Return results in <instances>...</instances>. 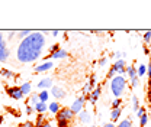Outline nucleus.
Wrapping results in <instances>:
<instances>
[{
  "instance_id": "c9c22d12",
  "label": "nucleus",
  "mask_w": 151,
  "mask_h": 127,
  "mask_svg": "<svg viewBox=\"0 0 151 127\" xmlns=\"http://www.w3.org/2000/svg\"><path fill=\"white\" fill-rule=\"evenodd\" d=\"M23 127H35V123H32V121H28V123H25Z\"/></svg>"
},
{
  "instance_id": "a19ab883",
  "label": "nucleus",
  "mask_w": 151,
  "mask_h": 127,
  "mask_svg": "<svg viewBox=\"0 0 151 127\" xmlns=\"http://www.w3.org/2000/svg\"><path fill=\"white\" fill-rule=\"evenodd\" d=\"M1 121H3V117H1V116H0V123H1Z\"/></svg>"
},
{
  "instance_id": "423d86ee",
  "label": "nucleus",
  "mask_w": 151,
  "mask_h": 127,
  "mask_svg": "<svg viewBox=\"0 0 151 127\" xmlns=\"http://www.w3.org/2000/svg\"><path fill=\"white\" fill-rule=\"evenodd\" d=\"M112 68L116 71V72L121 74V75L127 74V64H125V59H124V58H122V59H118V61L112 65Z\"/></svg>"
},
{
  "instance_id": "dca6fc26",
  "label": "nucleus",
  "mask_w": 151,
  "mask_h": 127,
  "mask_svg": "<svg viewBox=\"0 0 151 127\" xmlns=\"http://www.w3.org/2000/svg\"><path fill=\"white\" fill-rule=\"evenodd\" d=\"M34 109H35V111H37L38 114H44V113L48 110V106H47V103H41V101H39Z\"/></svg>"
},
{
  "instance_id": "0eeeda50",
  "label": "nucleus",
  "mask_w": 151,
  "mask_h": 127,
  "mask_svg": "<svg viewBox=\"0 0 151 127\" xmlns=\"http://www.w3.org/2000/svg\"><path fill=\"white\" fill-rule=\"evenodd\" d=\"M6 92H7V95L10 97V98H13V100H20L22 97H23V94H22V91L19 87H10V88H6Z\"/></svg>"
},
{
  "instance_id": "72a5a7b5",
  "label": "nucleus",
  "mask_w": 151,
  "mask_h": 127,
  "mask_svg": "<svg viewBox=\"0 0 151 127\" xmlns=\"http://www.w3.org/2000/svg\"><path fill=\"white\" fill-rule=\"evenodd\" d=\"M106 62H108V58H102V59H99V67H105Z\"/></svg>"
},
{
  "instance_id": "20e7f679",
  "label": "nucleus",
  "mask_w": 151,
  "mask_h": 127,
  "mask_svg": "<svg viewBox=\"0 0 151 127\" xmlns=\"http://www.w3.org/2000/svg\"><path fill=\"white\" fill-rule=\"evenodd\" d=\"M7 58H9V48H7V45H6L3 32H0V62L7 61Z\"/></svg>"
},
{
  "instance_id": "bb28decb",
  "label": "nucleus",
  "mask_w": 151,
  "mask_h": 127,
  "mask_svg": "<svg viewBox=\"0 0 151 127\" xmlns=\"http://www.w3.org/2000/svg\"><path fill=\"white\" fill-rule=\"evenodd\" d=\"M147 123H148V116H147V114H144V116L139 118V126L144 127L145 124H147Z\"/></svg>"
},
{
  "instance_id": "ddd939ff",
  "label": "nucleus",
  "mask_w": 151,
  "mask_h": 127,
  "mask_svg": "<svg viewBox=\"0 0 151 127\" xmlns=\"http://www.w3.org/2000/svg\"><path fill=\"white\" fill-rule=\"evenodd\" d=\"M78 120H80V123H83V124H87V123H90V114H89V111H81L80 114H78Z\"/></svg>"
},
{
  "instance_id": "6ab92c4d",
  "label": "nucleus",
  "mask_w": 151,
  "mask_h": 127,
  "mask_svg": "<svg viewBox=\"0 0 151 127\" xmlns=\"http://www.w3.org/2000/svg\"><path fill=\"white\" fill-rule=\"evenodd\" d=\"M38 95H39V101H41V103H47V101H48V98H50V92H48V91H45V90L41 91Z\"/></svg>"
},
{
  "instance_id": "f3484780",
  "label": "nucleus",
  "mask_w": 151,
  "mask_h": 127,
  "mask_svg": "<svg viewBox=\"0 0 151 127\" xmlns=\"http://www.w3.org/2000/svg\"><path fill=\"white\" fill-rule=\"evenodd\" d=\"M26 103H29V106L35 107L38 103H39V95H38L37 92H32V94H31V98H29V100H28Z\"/></svg>"
},
{
  "instance_id": "2f4dec72",
  "label": "nucleus",
  "mask_w": 151,
  "mask_h": 127,
  "mask_svg": "<svg viewBox=\"0 0 151 127\" xmlns=\"http://www.w3.org/2000/svg\"><path fill=\"white\" fill-rule=\"evenodd\" d=\"M144 114H145V109H144V107H139V110L137 111V117H139V118H141Z\"/></svg>"
},
{
  "instance_id": "a211bd4d",
  "label": "nucleus",
  "mask_w": 151,
  "mask_h": 127,
  "mask_svg": "<svg viewBox=\"0 0 151 127\" xmlns=\"http://www.w3.org/2000/svg\"><path fill=\"white\" fill-rule=\"evenodd\" d=\"M48 110H50L52 114H57V113L61 110V106H60V103H51V104L48 106Z\"/></svg>"
},
{
  "instance_id": "f03ea898",
  "label": "nucleus",
  "mask_w": 151,
  "mask_h": 127,
  "mask_svg": "<svg viewBox=\"0 0 151 127\" xmlns=\"http://www.w3.org/2000/svg\"><path fill=\"white\" fill-rule=\"evenodd\" d=\"M127 88V79L124 75H118V77H113L112 81H111V91L116 98H121L124 91Z\"/></svg>"
},
{
  "instance_id": "9b49d317",
  "label": "nucleus",
  "mask_w": 151,
  "mask_h": 127,
  "mask_svg": "<svg viewBox=\"0 0 151 127\" xmlns=\"http://www.w3.org/2000/svg\"><path fill=\"white\" fill-rule=\"evenodd\" d=\"M52 97H55L57 100H61L65 97V91L63 90L61 87H57V85H52Z\"/></svg>"
},
{
  "instance_id": "393cba45",
  "label": "nucleus",
  "mask_w": 151,
  "mask_h": 127,
  "mask_svg": "<svg viewBox=\"0 0 151 127\" xmlns=\"http://www.w3.org/2000/svg\"><path fill=\"white\" fill-rule=\"evenodd\" d=\"M145 72H147V67L145 65H139L138 70H137V75L138 77H142V75H145Z\"/></svg>"
},
{
  "instance_id": "c756f323",
  "label": "nucleus",
  "mask_w": 151,
  "mask_h": 127,
  "mask_svg": "<svg viewBox=\"0 0 151 127\" xmlns=\"http://www.w3.org/2000/svg\"><path fill=\"white\" fill-rule=\"evenodd\" d=\"M89 84H90V87H92V88H94V85H96V75H94V74H92V75H90Z\"/></svg>"
},
{
  "instance_id": "58836bf2",
  "label": "nucleus",
  "mask_w": 151,
  "mask_h": 127,
  "mask_svg": "<svg viewBox=\"0 0 151 127\" xmlns=\"http://www.w3.org/2000/svg\"><path fill=\"white\" fill-rule=\"evenodd\" d=\"M102 127H115V126H113V123H108V124H103Z\"/></svg>"
},
{
  "instance_id": "a878e982",
  "label": "nucleus",
  "mask_w": 151,
  "mask_h": 127,
  "mask_svg": "<svg viewBox=\"0 0 151 127\" xmlns=\"http://www.w3.org/2000/svg\"><path fill=\"white\" fill-rule=\"evenodd\" d=\"M121 103H122L121 98H115L112 101V110L113 109H121Z\"/></svg>"
},
{
  "instance_id": "4be33fe9",
  "label": "nucleus",
  "mask_w": 151,
  "mask_h": 127,
  "mask_svg": "<svg viewBox=\"0 0 151 127\" xmlns=\"http://www.w3.org/2000/svg\"><path fill=\"white\" fill-rule=\"evenodd\" d=\"M0 75H3V77H4V78H7V79L15 78V74L12 72V71H9V70H0Z\"/></svg>"
},
{
  "instance_id": "7c9ffc66",
  "label": "nucleus",
  "mask_w": 151,
  "mask_h": 127,
  "mask_svg": "<svg viewBox=\"0 0 151 127\" xmlns=\"http://www.w3.org/2000/svg\"><path fill=\"white\" fill-rule=\"evenodd\" d=\"M58 49H61L60 45H58V43H54L52 46H50V54H54V52H57Z\"/></svg>"
},
{
  "instance_id": "5701e85b",
  "label": "nucleus",
  "mask_w": 151,
  "mask_h": 127,
  "mask_svg": "<svg viewBox=\"0 0 151 127\" xmlns=\"http://www.w3.org/2000/svg\"><path fill=\"white\" fill-rule=\"evenodd\" d=\"M132 109H134V113H137L139 110V103H138V97L137 95L132 97Z\"/></svg>"
},
{
  "instance_id": "ea45409f",
  "label": "nucleus",
  "mask_w": 151,
  "mask_h": 127,
  "mask_svg": "<svg viewBox=\"0 0 151 127\" xmlns=\"http://www.w3.org/2000/svg\"><path fill=\"white\" fill-rule=\"evenodd\" d=\"M58 33H60V32H58V31H52V36H57V35H58Z\"/></svg>"
},
{
  "instance_id": "2eb2a0df",
  "label": "nucleus",
  "mask_w": 151,
  "mask_h": 127,
  "mask_svg": "<svg viewBox=\"0 0 151 127\" xmlns=\"http://www.w3.org/2000/svg\"><path fill=\"white\" fill-rule=\"evenodd\" d=\"M19 88H20V91H22V94H23V95H29V94H32V92H31V90H32L31 82H23Z\"/></svg>"
},
{
  "instance_id": "c85d7f7f",
  "label": "nucleus",
  "mask_w": 151,
  "mask_h": 127,
  "mask_svg": "<svg viewBox=\"0 0 151 127\" xmlns=\"http://www.w3.org/2000/svg\"><path fill=\"white\" fill-rule=\"evenodd\" d=\"M25 111H26V114H28V116H32V114L35 113V109H34L32 106H29V104H28V106H26V109H25Z\"/></svg>"
},
{
  "instance_id": "aec40b11",
  "label": "nucleus",
  "mask_w": 151,
  "mask_h": 127,
  "mask_svg": "<svg viewBox=\"0 0 151 127\" xmlns=\"http://www.w3.org/2000/svg\"><path fill=\"white\" fill-rule=\"evenodd\" d=\"M127 74H128V77L129 78H137L138 75H137V68H134V67H127Z\"/></svg>"
},
{
  "instance_id": "f8f14e48",
  "label": "nucleus",
  "mask_w": 151,
  "mask_h": 127,
  "mask_svg": "<svg viewBox=\"0 0 151 127\" xmlns=\"http://www.w3.org/2000/svg\"><path fill=\"white\" fill-rule=\"evenodd\" d=\"M100 91H102V88H100V85H99V87H96V88L90 92V103H92V104H96V101L99 100Z\"/></svg>"
},
{
  "instance_id": "473e14b6",
  "label": "nucleus",
  "mask_w": 151,
  "mask_h": 127,
  "mask_svg": "<svg viewBox=\"0 0 151 127\" xmlns=\"http://www.w3.org/2000/svg\"><path fill=\"white\" fill-rule=\"evenodd\" d=\"M144 40H145L147 43H148V42H150V40H151V32H150V31L144 33Z\"/></svg>"
},
{
  "instance_id": "79ce46f5",
  "label": "nucleus",
  "mask_w": 151,
  "mask_h": 127,
  "mask_svg": "<svg viewBox=\"0 0 151 127\" xmlns=\"http://www.w3.org/2000/svg\"><path fill=\"white\" fill-rule=\"evenodd\" d=\"M90 127H96V126H90Z\"/></svg>"
},
{
  "instance_id": "f257e3e1",
  "label": "nucleus",
  "mask_w": 151,
  "mask_h": 127,
  "mask_svg": "<svg viewBox=\"0 0 151 127\" xmlns=\"http://www.w3.org/2000/svg\"><path fill=\"white\" fill-rule=\"evenodd\" d=\"M45 45V36L41 32H32L28 38L20 40L18 46V61L22 64H29L37 61L42 54Z\"/></svg>"
},
{
  "instance_id": "b1692460",
  "label": "nucleus",
  "mask_w": 151,
  "mask_h": 127,
  "mask_svg": "<svg viewBox=\"0 0 151 127\" xmlns=\"http://www.w3.org/2000/svg\"><path fill=\"white\" fill-rule=\"evenodd\" d=\"M116 127H132V121H131V118H125V120H122L119 124Z\"/></svg>"
},
{
  "instance_id": "7ed1b4c3",
  "label": "nucleus",
  "mask_w": 151,
  "mask_h": 127,
  "mask_svg": "<svg viewBox=\"0 0 151 127\" xmlns=\"http://www.w3.org/2000/svg\"><path fill=\"white\" fill-rule=\"evenodd\" d=\"M55 116H57V120H67V121H71L76 117V114L68 107H61V110L57 113Z\"/></svg>"
},
{
  "instance_id": "39448f33",
  "label": "nucleus",
  "mask_w": 151,
  "mask_h": 127,
  "mask_svg": "<svg viewBox=\"0 0 151 127\" xmlns=\"http://www.w3.org/2000/svg\"><path fill=\"white\" fill-rule=\"evenodd\" d=\"M84 103H86V100H84V97L81 95V97L76 98L74 101H73V104H71L70 110H71L74 114H80V113L83 111V109H84Z\"/></svg>"
},
{
  "instance_id": "cd10ccee",
  "label": "nucleus",
  "mask_w": 151,
  "mask_h": 127,
  "mask_svg": "<svg viewBox=\"0 0 151 127\" xmlns=\"http://www.w3.org/2000/svg\"><path fill=\"white\" fill-rule=\"evenodd\" d=\"M57 124H58V127H70V121H67V120H57Z\"/></svg>"
},
{
  "instance_id": "1a4fd4ad",
  "label": "nucleus",
  "mask_w": 151,
  "mask_h": 127,
  "mask_svg": "<svg viewBox=\"0 0 151 127\" xmlns=\"http://www.w3.org/2000/svg\"><path fill=\"white\" fill-rule=\"evenodd\" d=\"M37 87L39 90H48V88L52 87V79H51V78H44V79H41V81L38 82Z\"/></svg>"
},
{
  "instance_id": "e433bc0d",
  "label": "nucleus",
  "mask_w": 151,
  "mask_h": 127,
  "mask_svg": "<svg viewBox=\"0 0 151 127\" xmlns=\"http://www.w3.org/2000/svg\"><path fill=\"white\" fill-rule=\"evenodd\" d=\"M147 74H148V78H151V61L148 64V67H147Z\"/></svg>"
},
{
  "instance_id": "6e6552de",
  "label": "nucleus",
  "mask_w": 151,
  "mask_h": 127,
  "mask_svg": "<svg viewBox=\"0 0 151 127\" xmlns=\"http://www.w3.org/2000/svg\"><path fill=\"white\" fill-rule=\"evenodd\" d=\"M52 67H54L52 61H45L44 64H41V65H38V67H35L34 72H35V74H39V72H47V71H50V70H51Z\"/></svg>"
},
{
  "instance_id": "f704fd0d",
  "label": "nucleus",
  "mask_w": 151,
  "mask_h": 127,
  "mask_svg": "<svg viewBox=\"0 0 151 127\" xmlns=\"http://www.w3.org/2000/svg\"><path fill=\"white\" fill-rule=\"evenodd\" d=\"M115 72H116V71H115L113 68H111V70L108 71V78H109V79H112V78H113V75H115Z\"/></svg>"
},
{
  "instance_id": "4c0bfd02",
  "label": "nucleus",
  "mask_w": 151,
  "mask_h": 127,
  "mask_svg": "<svg viewBox=\"0 0 151 127\" xmlns=\"http://www.w3.org/2000/svg\"><path fill=\"white\" fill-rule=\"evenodd\" d=\"M42 127H52V124H51L50 121H44V123H42Z\"/></svg>"
},
{
  "instance_id": "9d476101",
  "label": "nucleus",
  "mask_w": 151,
  "mask_h": 127,
  "mask_svg": "<svg viewBox=\"0 0 151 127\" xmlns=\"http://www.w3.org/2000/svg\"><path fill=\"white\" fill-rule=\"evenodd\" d=\"M67 51L65 49H58L57 52H54V54H50L48 56H45L44 59H50V58H52V59H61V58H65L67 56Z\"/></svg>"
},
{
  "instance_id": "412c9836",
  "label": "nucleus",
  "mask_w": 151,
  "mask_h": 127,
  "mask_svg": "<svg viewBox=\"0 0 151 127\" xmlns=\"http://www.w3.org/2000/svg\"><path fill=\"white\" fill-rule=\"evenodd\" d=\"M31 33H32V32H31V31H28V29H26V31H18L16 36H18L19 39H22V40H23L25 38H28L29 35H31Z\"/></svg>"
},
{
  "instance_id": "4468645a",
  "label": "nucleus",
  "mask_w": 151,
  "mask_h": 127,
  "mask_svg": "<svg viewBox=\"0 0 151 127\" xmlns=\"http://www.w3.org/2000/svg\"><path fill=\"white\" fill-rule=\"evenodd\" d=\"M121 114H122V109H113L111 111V121H118L119 120V117H121Z\"/></svg>"
}]
</instances>
